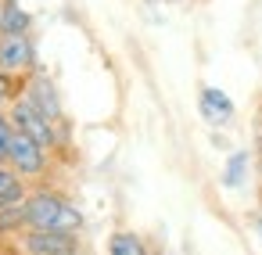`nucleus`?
I'll use <instances>...</instances> for the list:
<instances>
[{
  "label": "nucleus",
  "mask_w": 262,
  "mask_h": 255,
  "mask_svg": "<svg viewBox=\"0 0 262 255\" xmlns=\"http://www.w3.org/2000/svg\"><path fill=\"white\" fill-rule=\"evenodd\" d=\"M26 255H79V233L69 230H29L22 233Z\"/></svg>",
  "instance_id": "20e7f679"
},
{
  "label": "nucleus",
  "mask_w": 262,
  "mask_h": 255,
  "mask_svg": "<svg viewBox=\"0 0 262 255\" xmlns=\"http://www.w3.org/2000/svg\"><path fill=\"white\" fill-rule=\"evenodd\" d=\"M108 255H151L147 251V241L133 230H115L108 237Z\"/></svg>",
  "instance_id": "1a4fd4ad"
},
{
  "label": "nucleus",
  "mask_w": 262,
  "mask_h": 255,
  "mask_svg": "<svg viewBox=\"0 0 262 255\" xmlns=\"http://www.w3.org/2000/svg\"><path fill=\"white\" fill-rule=\"evenodd\" d=\"M29 26H33V15L18 0H0V33L15 36V33H29Z\"/></svg>",
  "instance_id": "6e6552de"
},
{
  "label": "nucleus",
  "mask_w": 262,
  "mask_h": 255,
  "mask_svg": "<svg viewBox=\"0 0 262 255\" xmlns=\"http://www.w3.org/2000/svg\"><path fill=\"white\" fill-rule=\"evenodd\" d=\"M15 97V90H11V72H4V69H0V104H4V101H11Z\"/></svg>",
  "instance_id": "4468645a"
},
{
  "label": "nucleus",
  "mask_w": 262,
  "mask_h": 255,
  "mask_svg": "<svg viewBox=\"0 0 262 255\" xmlns=\"http://www.w3.org/2000/svg\"><path fill=\"white\" fill-rule=\"evenodd\" d=\"M248 219H251V230H255V233H258V237H262V212H251V216H248Z\"/></svg>",
  "instance_id": "2eb2a0df"
},
{
  "label": "nucleus",
  "mask_w": 262,
  "mask_h": 255,
  "mask_svg": "<svg viewBox=\"0 0 262 255\" xmlns=\"http://www.w3.org/2000/svg\"><path fill=\"white\" fill-rule=\"evenodd\" d=\"M26 97H29L43 115H51L54 122H61V97H58L54 83H51L43 72H33V79H29V87H26Z\"/></svg>",
  "instance_id": "0eeeda50"
},
{
  "label": "nucleus",
  "mask_w": 262,
  "mask_h": 255,
  "mask_svg": "<svg viewBox=\"0 0 262 255\" xmlns=\"http://www.w3.org/2000/svg\"><path fill=\"white\" fill-rule=\"evenodd\" d=\"M248 151H233L226 158V169H223V187H241L244 176H248Z\"/></svg>",
  "instance_id": "f8f14e48"
},
{
  "label": "nucleus",
  "mask_w": 262,
  "mask_h": 255,
  "mask_svg": "<svg viewBox=\"0 0 262 255\" xmlns=\"http://www.w3.org/2000/svg\"><path fill=\"white\" fill-rule=\"evenodd\" d=\"M8 165H11L22 180H40V176L51 169L47 147H43L40 140H33L29 133L15 130V133H11V144H8Z\"/></svg>",
  "instance_id": "7ed1b4c3"
},
{
  "label": "nucleus",
  "mask_w": 262,
  "mask_h": 255,
  "mask_svg": "<svg viewBox=\"0 0 262 255\" xmlns=\"http://www.w3.org/2000/svg\"><path fill=\"white\" fill-rule=\"evenodd\" d=\"M0 69L11 76H26L36 69V47L29 40V33H0Z\"/></svg>",
  "instance_id": "39448f33"
},
{
  "label": "nucleus",
  "mask_w": 262,
  "mask_h": 255,
  "mask_svg": "<svg viewBox=\"0 0 262 255\" xmlns=\"http://www.w3.org/2000/svg\"><path fill=\"white\" fill-rule=\"evenodd\" d=\"M11 122H15V130H22V133H29L33 140H40L47 151H54L65 137H61V130H58V122L51 119V115H43L29 97H15V104H11Z\"/></svg>",
  "instance_id": "f03ea898"
},
{
  "label": "nucleus",
  "mask_w": 262,
  "mask_h": 255,
  "mask_svg": "<svg viewBox=\"0 0 262 255\" xmlns=\"http://www.w3.org/2000/svg\"><path fill=\"white\" fill-rule=\"evenodd\" d=\"M26 226L29 230H83V212L58 190H33L26 194Z\"/></svg>",
  "instance_id": "f257e3e1"
},
{
  "label": "nucleus",
  "mask_w": 262,
  "mask_h": 255,
  "mask_svg": "<svg viewBox=\"0 0 262 255\" xmlns=\"http://www.w3.org/2000/svg\"><path fill=\"white\" fill-rule=\"evenodd\" d=\"M198 108H201V119L212 122V126L233 122V97H230L226 90H219V87H201Z\"/></svg>",
  "instance_id": "423d86ee"
},
{
  "label": "nucleus",
  "mask_w": 262,
  "mask_h": 255,
  "mask_svg": "<svg viewBox=\"0 0 262 255\" xmlns=\"http://www.w3.org/2000/svg\"><path fill=\"white\" fill-rule=\"evenodd\" d=\"M26 230V198L22 201H0V233Z\"/></svg>",
  "instance_id": "9d476101"
},
{
  "label": "nucleus",
  "mask_w": 262,
  "mask_h": 255,
  "mask_svg": "<svg viewBox=\"0 0 262 255\" xmlns=\"http://www.w3.org/2000/svg\"><path fill=\"white\" fill-rule=\"evenodd\" d=\"M11 133H15L11 115H0V165L8 162V144H11Z\"/></svg>",
  "instance_id": "ddd939ff"
},
{
  "label": "nucleus",
  "mask_w": 262,
  "mask_h": 255,
  "mask_svg": "<svg viewBox=\"0 0 262 255\" xmlns=\"http://www.w3.org/2000/svg\"><path fill=\"white\" fill-rule=\"evenodd\" d=\"M29 190H26V180L15 173V169H4L0 165V201H22Z\"/></svg>",
  "instance_id": "9b49d317"
}]
</instances>
